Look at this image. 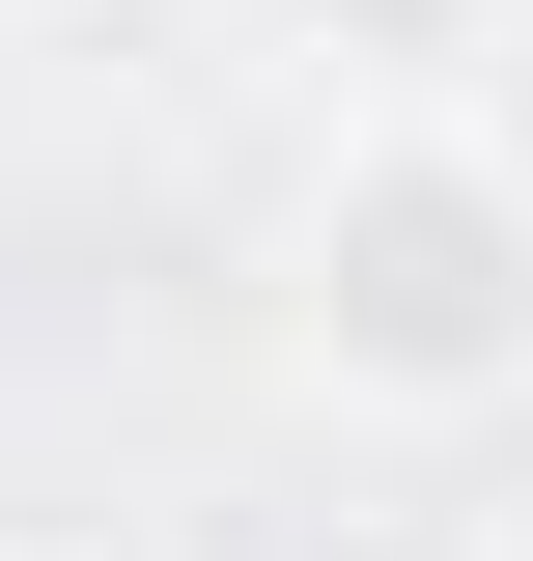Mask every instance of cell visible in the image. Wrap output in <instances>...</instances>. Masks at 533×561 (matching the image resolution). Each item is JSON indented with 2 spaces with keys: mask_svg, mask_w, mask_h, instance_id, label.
<instances>
[{
  "mask_svg": "<svg viewBox=\"0 0 533 561\" xmlns=\"http://www.w3.org/2000/svg\"><path fill=\"white\" fill-rule=\"evenodd\" d=\"M281 337L337 421H506L533 393V169L477 113H337L309 253H281Z\"/></svg>",
  "mask_w": 533,
  "mask_h": 561,
  "instance_id": "cell-1",
  "label": "cell"
},
{
  "mask_svg": "<svg viewBox=\"0 0 533 561\" xmlns=\"http://www.w3.org/2000/svg\"><path fill=\"white\" fill-rule=\"evenodd\" d=\"M506 28H533V0H281V57H309L337 113H477Z\"/></svg>",
  "mask_w": 533,
  "mask_h": 561,
  "instance_id": "cell-2",
  "label": "cell"
},
{
  "mask_svg": "<svg viewBox=\"0 0 533 561\" xmlns=\"http://www.w3.org/2000/svg\"><path fill=\"white\" fill-rule=\"evenodd\" d=\"M309 561H477V534H450V505H337Z\"/></svg>",
  "mask_w": 533,
  "mask_h": 561,
  "instance_id": "cell-3",
  "label": "cell"
},
{
  "mask_svg": "<svg viewBox=\"0 0 533 561\" xmlns=\"http://www.w3.org/2000/svg\"><path fill=\"white\" fill-rule=\"evenodd\" d=\"M477 140H506V169H533V28H506V84H477Z\"/></svg>",
  "mask_w": 533,
  "mask_h": 561,
  "instance_id": "cell-4",
  "label": "cell"
}]
</instances>
